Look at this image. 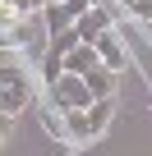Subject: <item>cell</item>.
Returning <instances> with one entry per match:
<instances>
[{
    "label": "cell",
    "mask_w": 152,
    "mask_h": 156,
    "mask_svg": "<svg viewBox=\"0 0 152 156\" xmlns=\"http://www.w3.org/2000/svg\"><path fill=\"white\" fill-rule=\"evenodd\" d=\"M28 106H32V78H28V69H19L5 55V69H0V115H5V124L19 119Z\"/></svg>",
    "instance_id": "6da1fadb"
},
{
    "label": "cell",
    "mask_w": 152,
    "mask_h": 156,
    "mask_svg": "<svg viewBox=\"0 0 152 156\" xmlns=\"http://www.w3.org/2000/svg\"><path fill=\"white\" fill-rule=\"evenodd\" d=\"M111 110H115V97H97L92 106H83V110H69L65 115V124H69V142L74 147H83V142H92V138H102L106 133V124H111Z\"/></svg>",
    "instance_id": "7a4b0ae2"
},
{
    "label": "cell",
    "mask_w": 152,
    "mask_h": 156,
    "mask_svg": "<svg viewBox=\"0 0 152 156\" xmlns=\"http://www.w3.org/2000/svg\"><path fill=\"white\" fill-rule=\"evenodd\" d=\"M46 92H51V106L65 110V115H69V110H83V106L97 101L92 87H88V78H83V73H69V69L55 78V83H46Z\"/></svg>",
    "instance_id": "3957f363"
},
{
    "label": "cell",
    "mask_w": 152,
    "mask_h": 156,
    "mask_svg": "<svg viewBox=\"0 0 152 156\" xmlns=\"http://www.w3.org/2000/svg\"><path fill=\"white\" fill-rule=\"evenodd\" d=\"M92 5H97V0H60V5H46L42 14H46V28H51V32H65V28L79 23Z\"/></svg>",
    "instance_id": "277c9868"
},
{
    "label": "cell",
    "mask_w": 152,
    "mask_h": 156,
    "mask_svg": "<svg viewBox=\"0 0 152 156\" xmlns=\"http://www.w3.org/2000/svg\"><path fill=\"white\" fill-rule=\"evenodd\" d=\"M111 28H115V23H111V9H106V5H92L79 23H74V32H79L83 41H92V46H97V37H102V32H111Z\"/></svg>",
    "instance_id": "5b68a950"
},
{
    "label": "cell",
    "mask_w": 152,
    "mask_h": 156,
    "mask_svg": "<svg viewBox=\"0 0 152 156\" xmlns=\"http://www.w3.org/2000/svg\"><path fill=\"white\" fill-rule=\"evenodd\" d=\"M97 51H102V64H111L115 73L129 64V55H124V41H120V28H111V32H102L97 37Z\"/></svg>",
    "instance_id": "8992f818"
},
{
    "label": "cell",
    "mask_w": 152,
    "mask_h": 156,
    "mask_svg": "<svg viewBox=\"0 0 152 156\" xmlns=\"http://www.w3.org/2000/svg\"><path fill=\"white\" fill-rule=\"evenodd\" d=\"M83 78H88L92 97H102V101H106V97H115V69H111V64H97V69H88Z\"/></svg>",
    "instance_id": "52a82bcc"
},
{
    "label": "cell",
    "mask_w": 152,
    "mask_h": 156,
    "mask_svg": "<svg viewBox=\"0 0 152 156\" xmlns=\"http://www.w3.org/2000/svg\"><path fill=\"white\" fill-rule=\"evenodd\" d=\"M134 19H143V23H152V0H134V9H129Z\"/></svg>",
    "instance_id": "ba28073f"
},
{
    "label": "cell",
    "mask_w": 152,
    "mask_h": 156,
    "mask_svg": "<svg viewBox=\"0 0 152 156\" xmlns=\"http://www.w3.org/2000/svg\"><path fill=\"white\" fill-rule=\"evenodd\" d=\"M120 5H124V9H134V0H120Z\"/></svg>",
    "instance_id": "9c48e42d"
}]
</instances>
